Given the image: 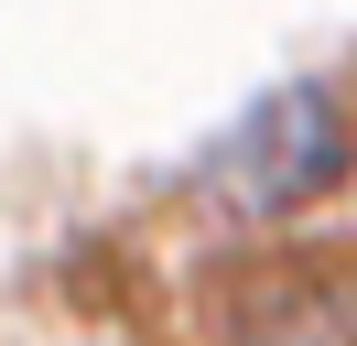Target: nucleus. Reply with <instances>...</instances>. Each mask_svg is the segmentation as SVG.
<instances>
[{
  "instance_id": "1",
  "label": "nucleus",
  "mask_w": 357,
  "mask_h": 346,
  "mask_svg": "<svg viewBox=\"0 0 357 346\" xmlns=\"http://www.w3.org/2000/svg\"><path fill=\"white\" fill-rule=\"evenodd\" d=\"M335 173H347V108H335L325 86H282V98H260L217 141L206 195H217L227 216H292V206H314Z\"/></svg>"
},
{
  "instance_id": "2",
  "label": "nucleus",
  "mask_w": 357,
  "mask_h": 346,
  "mask_svg": "<svg viewBox=\"0 0 357 346\" xmlns=\"http://www.w3.org/2000/svg\"><path fill=\"white\" fill-rule=\"evenodd\" d=\"M238 346H357V303L335 271H260L238 303Z\"/></svg>"
}]
</instances>
